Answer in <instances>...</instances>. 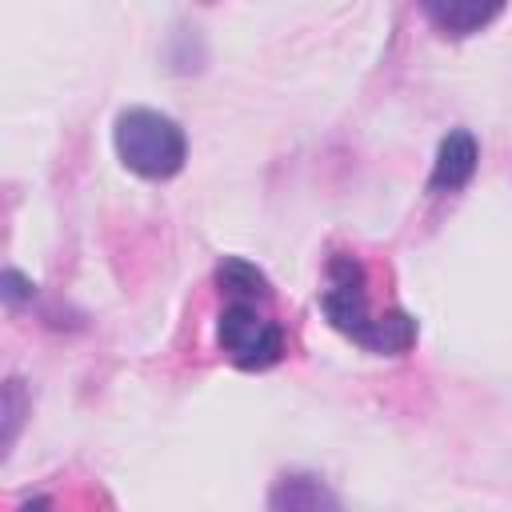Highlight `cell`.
<instances>
[{"mask_svg": "<svg viewBox=\"0 0 512 512\" xmlns=\"http://www.w3.org/2000/svg\"><path fill=\"white\" fill-rule=\"evenodd\" d=\"M320 312L328 316V324L348 336L352 344H360L364 352L376 356H400L416 344V316H408L404 308L392 312H372L368 304V272L360 264V256L352 252H336L328 260V284L320 292Z\"/></svg>", "mask_w": 512, "mask_h": 512, "instance_id": "6da1fadb", "label": "cell"}, {"mask_svg": "<svg viewBox=\"0 0 512 512\" xmlns=\"http://www.w3.org/2000/svg\"><path fill=\"white\" fill-rule=\"evenodd\" d=\"M268 304H272V288L224 292V308L216 316V344L244 372H264L280 364L288 352V336Z\"/></svg>", "mask_w": 512, "mask_h": 512, "instance_id": "7a4b0ae2", "label": "cell"}, {"mask_svg": "<svg viewBox=\"0 0 512 512\" xmlns=\"http://www.w3.org/2000/svg\"><path fill=\"white\" fill-rule=\"evenodd\" d=\"M116 156L144 180H172L188 160L184 128L156 108H124L112 124Z\"/></svg>", "mask_w": 512, "mask_h": 512, "instance_id": "3957f363", "label": "cell"}, {"mask_svg": "<svg viewBox=\"0 0 512 512\" xmlns=\"http://www.w3.org/2000/svg\"><path fill=\"white\" fill-rule=\"evenodd\" d=\"M476 160H480V148L472 140L468 128H452L440 148H436V160H432V176H428V192L444 196V192H460L472 176H476Z\"/></svg>", "mask_w": 512, "mask_h": 512, "instance_id": "277c9868", "label": "cell"}, {"mask_svg": "<svg viewBox=\"0 0 512 512\" xmlns=\"http://www.w3.org/2000/svg\"><path fill=\"white\" fill-rule=\"evenodd\" d=\"M416 4L424 20L444 36H472L504 12V0H416Z\"/></svg>", "mask_w": 512, "mask_h": 512, "instance_id": "5b68a950", "label": "cell"}, {"mask_svg": "<svg viewBox=\"0 0 512 512\" xmlns=\"http://www.w3.org/2000/svg\"><path fill=\"white\" fill-rule=\"evenodd\" d=\"M268 504L272 508H320V504L336 508V496H328L316 476H284V480H276Z\"/></svg>", "mask_w": 512, "mask_h": 512, "instance_id": "8992f818", "label": "cell"}, {"mask_svg": "<svg viewBox=\"0 0 512 512\" xmlns=\"http://www.w3.org/2000/svg\"><path fill=\"white\" fill-rule=\"evenodd\" d=\"M20 412H24V404H20V380H8L4 384V448L16 440Z\"/></svg>", "mask_w": 512, "mask_h": 512, "instance_id": "52a82bcc", "label": "cell"}, {"mask_svg": "<svg viewBox=\"0 0 512 512\" xmlns=\"http://www.w3.org/2000/svg\"><path fill=\"white\" fill-rule=\"evenodd\" d=\"M0 284H4L0 292H4V304H8V308H16L20 300H32V280H24L16 268H8Z\"/></svg>", "mask_w": 512, "mask_h": 512, "instance_id": "ba28073f", "label": "cell"}]
</instances>
